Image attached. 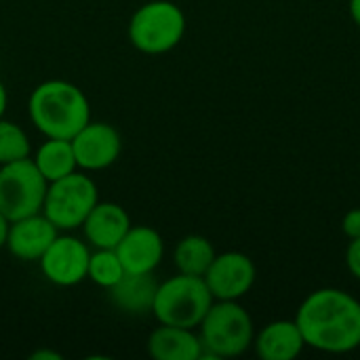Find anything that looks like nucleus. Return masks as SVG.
Here are the masks:
<instances>
[{
    "label": "nucleus",
    "mask_w": 360,
    "mask_h": 360,
    "mask_svg": "<svg viewBox=\"0 0 360 360\" xmlns=\"http://www.w3.org/2000/svg\"><path fill=\"white\" fill-rule=\"evenodd\" d=\"M213 295L202 276L179 274L158 283L152 314L160 325L198 329L213 304Z\"/></svg>",
    "instance_id": "4"
},
{
    "label": "nucleus",
    "mask_w": 360,
    "mask_h": 360,
    "mask_svg": "<svg viewBox=\"0 0 360 360\" xmlns=\"http://www.w3.org/2000/svg\"><path fill=\"white\" fill-rule=\"evenodd\" d=\"M57 226L44 213H36L8 224L4 247L13 257L21 262H38L57 238Z\"/></svg>",
    "instance_id": "11"
},
{
    "label": "nucleus",
    "mask_w": 360,
    "mask_h": 360,
    "mask_svg": "<svg viewBox=\"0 0 360 360\" xmlns=\"http://www.w3.org/2000/svg\"><path fill=\"white\" fill-rule=\"evenodd\" d=\"M342 232L348 236V240L360 238V207L348 211L342 219Z\"/></svg>",
    "instance_id": "22"
},
{
    "label": "nucleus",
    "mask_w": 360,
    "mask_h": 360,
    "mask_svg": "<svg viewBox=\"0 0 360 360\" xmlns=\"http://www.w3.org/2000/svg\"><path fill=\"white\" fill-rule=\"evenodd\" d=\"M116 253L124 266V272H154L165 257V240L150 226H131L124 238L118 243Z\"/></svg>",
    "instance_id": "12"
},
{
    "label": "nucleus",
    "mask_w": 360,
    "mask_h": 360,
    "mask_svg": "<svg viewBox=\"0 0 360 360\" xmlns=\"http://www.w3.org/2000/svg\"><path fill=\"white\" fill-rule=\"evenodd\" d=\"M99 202V192L95 181L74 171L46 188L42 213L57 226V230H76L82 226L91 209Z\"/></svg>",
    "instance_id": "7"
},
{
    "label": "nucleus",
    "mask_w": 360,
    "mask_h": 360,
    "mask_svg": "<svg viewBox=\"0 0 360 360\" xmlns=\"http://www.w3.org/2000/svg\"><path fill=\"white\" fill-rule=\"evenodd\" d=\"M198 329L202 359H236L253 348L255 325L238 302L215 300Z\"/></svg>",
    "instance_id": "3"
},
{
    "label": "nucleus",
    "mask_w": 360,
    "mask_h": 360,
    "mask_svg": "<svg viewBox=\"0 0 360 360\" xmlns=\"http://www.w3.org/2000/svg\"><path fill=\"white\" fill-rule=\"evenodd\" d=\"M32 359H34V360H40V359L59 360L61 356H59V354H55V352H49V350H44V352H34V354H32Z\"/></svg>",
    "instance_id": "26"
},
{
    "label": "nucleus",
    "mask_w": 360,
    "mask_h": 360,
    "mask_svg": "<svg viewBox=\"0 0 360 360\" xmlns=\"http://www.w3.org/2000/svg\"><path fill=\"white\" fill-rule=\"evenodd\" d=\"M346 268L360 281V238H352L346 247Z\"/></svg>",
    "instance_id": "21"
},
{
    "label": "nucleus",
    "mask_w": 360,
    "mask_h": 360,
    "mask_svg": "<svg viewBox=\"0 0 360 360\" xmlns=\"http://www.w3.org/2000/svg\"><path fill=\"white\" fill-rule=\"evenodd\" d=\"M91 249L84 240L68 234H57L44 255L38 259L44 278L57 287H74L86 278Z\"/></svg>",
    "instance_id": "9"
},
{
    "label": "nucleus",
    "mask_w": 360,
    "mask_h": 360,
    "mask_svg": "<svg viewBox=\"0 0 360 360\" xmlns=\"http://www.w3.org/2000/svg\"><path fill=\"white\" fill-rule=\"evenodd\" d=\"M148 354L154 360H200L202 342L194 329L160 325L148 338Z\"/></svg>",
    "instance_id": "15"
},
{
    "label": "nucleus",
    "mask_w": 360,
    "mask_h": 360,
    "mask_svg": "<svg viewBox=\"0 0 360 360\" xmlns=\"http://www.w3.org/2000/svg\"><path fill=\"white\" fill-rule=\"evenodd\" d=\"M213 300L238 302L243 300L255 285L257 270L249 255L240 251L217 253L207 274L202 276Z\"/></svg>",
    "instance_id": "8"
},
{
    "label": "nucleus",
    "mask_w": 360,
    "mask_h": 360,
    "mask_svg": "<svg viewBox=\"0 0 360 360\" xmlns=\"http://www.w3.org/2000/svg\"><path fill=\"white\" fill-rule=\"evenodd\" d=\"M131 226L133 224L124 207H120L118 202L99 200L80 228L93 249H116Z\"/></svg>",
    "instance_id": "13"
},
{
    "label": "nucleus",
    "mask_w": 360,
    "mask_h": 360,
    "mask_svg": "<svg viewBox=\"0 0 360 360\" xmlns=\"http://www.w3.org/2000/svg\"><path fill=\"white\" fill-rule=\"evenodd\" d=\"M32 160L49 184L78 171V162H76L74 148H72L70 139L46 137V141L40 143L38 150L34 152Z\"/></svg>",
    "instance_id": "17"
},
{
    "label": "nucleus",
    "mask_w": 360,
    "mask_h": 360,
    "mask_svg": "<svg viewBox=\"0 0 360 360\" xmlns=\"http://www.w3.org/2000/svg\"><path fill=\"white\" fill-rule=\"evenodd\" d=\"M127 34L139 53L162 55L184 40L186 15L171 0H150L133 13Z\"/></svg>",
    "instance_id": "5"
},
{
    "label": "nucleus",
    "mask_w": 360,
    "mask_h": 360,
    "mask_svg": "<svg viewBox=\"0 0 360 360\" xmlns=\"http://www.w3.org/2000/svg\"><path fill=\"white\" fill-rule=\"evenodd\" d=\"M30 156H32V143L27 133L19 124L0 118V167Z\"/></svg>",
    "instance_id": "20"
},
{
    "label": "nucleus",
    "mask_w": 360,
    "mask_h": 360,
    "mask_svg": "<svg viewBox=\"0 0 360 360\" xmlns=\"http://www.w3.org/2000/svg\"><path fill=\"white\" fill-rule=\"evenodd\" d=\"M70 141L78 169L82 171H103L112 167L122 150L120 133L108 122L89 120Z\"/></svg>",
    "instance_id": "10"
},
{
    "label": "nucleus",
    "mask_w": 360,
    "mask_h": 360,
    "mask_svg": "<svg viewBox=\"0 0 360 360\" xmlns=\"http://www.w3.org/2000/svg\"><path fill=\"white\" fill-rule=\"evenodd\" d=\"M215 247L209 238L200 234H190L181 238L173 251V262L179 274L188 276H205L209 266L215 259Z\"/></svg>",
    "instance_id": "18"
},
{
    "label": "nucleus",
    "mask_w": 360,
    "mask_h": 360,
    "mask_svg": "<svg viewBox=\"0 0 360 360\" xmlns=\"http://www.w3.org/2000/svg\"><path fill=\"white\" fill-rule=\"evenodd\" d=\"M306 348L300 325L293 321H272L255 333L253 350L262 360H293Z\"/></svg>",
    "instance_id": "14"
},
{
    "label": "nucleus",
    "mask_w": 360,
    "mask_h": 360,
    "mask_svg": "<svg viewBox=\"0 0 360 360\" xmlns=\"http://www.w3.org/2000/svg\"><path fill=\"white\" fill-rule=\"evenodd\" d=\"M350 17L360 27V0H350Z\"/></svg>",
    "instance_id": "25"
},
{
    "label": "nucleus",
    "mask_w": 360,
    "mask_h": 360,
    "mask_svg": "<svg viewBox=\"0 0 360 360\" xmlns=\"http://www.w3.org/2000/svg\"><path fill=\"white\" fill-rule=\"evenodd\" d=\"M124 276V266L116 249H95L89 257L86 278L101 289L114 287Z\"/></svg>",
    "instance_id": "19"
},
{
    "label": "nucleus",
    "mask_w": 360,
    "mask_h": 360,
    "mask_svg": "<svg viewBox=\"0 0 360 360\" xmlns=\"http://www.w3.org/2000/svg\"><path fill=\"white\" fill-rule=\"evenodd\" d=\"M49 181L32 156L0 167V213L8 221L42 213Z\"/></svg>",
    "instance_id": "6"
},
{
    "label": "nucleus",
    "mask_w": 360,
    "mask_h": 360,
    "mask_svg": "<svg viewBox=\"0 0 360 360\" xmlns=\"http://www.w3.org/2000/svg\"><path fill=\"white\" fill-rule=\"evenodd\" d=\"M6 103H8L6 86H4V82L0 80V118H4V112H6Z\"/></svg>",
    "instance_id": "24"
},
{
    "label": "nucleus",
    "mask_w": 360,
    "mask_h": 360,
    "mask_svg": "<svg viewBox=\"0 0 360 360\" xmlns=\"http://www.w3.org/2000/svg\"><path fill=\"white\" fill-rule=\"evenodd\" d=\"M27 112L44 137L59 139H72L91 120V103L84 91L59 78L46 80L32 91Z\"/></svg>",
    "instance_id": "2"
},
{
    "label": "nucleus",
    "mask_w": 360,
    "mask_h": 360,
    "mask_svg": "<svg viewBox=\"0 0 360 360\" xmlns=\"http://www.w3.org/2000/svg\"><path fill=\"white\" fill-rule=\"evenodd\" d=\"M152 274L154 272H146V274L124 272V276L114 287L108 289L112 304L127 314H135V316L152 314L156 291H158V281Z\"/></svg>",
    "instance_id": "16"
},
{
    "label": "nucleus",
    "mask_w": 360,
    "mask_h": 360,
    "mask_svg": "<svg viewBox=\"0 0 360 360\" xmlns=\"http://www.w3.org/2000/svg\"><path fill=\"white\" fill-rule=\"evenodd\" d=\"M8 224H11V221H8V219H6V217H4V215L0 213V249H2L4 245H6V234H8Z\"/></svg>",
    "instance_id": "23"
},
{
    "label": "nucleus",
    "mask_w": 360,
    "mask_h": 360,
    "mask_svg": "<svg viewBox=\"0 0 360 360\" xmlns=\"http://www.w3.org/2000/svg\"><path fill=\"white\" fill-rule=\"evenodd\" d=\"M295 323L308 348L348 354L360 348V302L335 287L312 291L297 308Z\"/></svg>",
    "instance_id": "1"
}]
</instances>
